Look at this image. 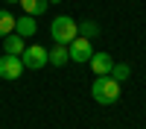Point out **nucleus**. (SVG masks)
Instances as JSON below:
<instances>
[{
  "label": "nucleus",
  "mask_w": 146,
  "mask_h": 129,
  "mask_svg": "<svg viewBox=\"0 0 146 129\" xmlns=\"http://www.w3.org/2000/svg\"><path fill=\"white\" fill-rule=\"evenodd\" d=\"M91 94H94V100L100 103V106H111V103L120 100V82L114 76H96Z\"/></svg>",
  "instance_id": "obj_1"
},
{
  "label": "nucleus",
  "mask_w": 146,
  "mask_h": 129,
  "mask_svg": "<svg viewBox=\"0 0 146 129\" xmlns=\"http://www.w3.org/2000/svg\"><path fill=\"white\" fill-rule=\"evenodd\" d=\"M50 35H53V41H56V44L67 47L73 38H79V23L73 21L70 15H58V18L50 23Z\"/></svg>",
  "instance_id": "obj_2"
},
{
  "label": "nucleus",
  "mask_w": 146,
  "mask_h": 129,
  "mask_svg": "<svg viewBox=\"0 0 146 129\" xmlns=\"http://www.w3.org/2000/svg\"><path fill=\"white\" fill-rule=\"evenodd\" d=\"M67 53H70V62H79V65H88L91 62V56H94V47H91V41L88 38H73L70 44H67Z\"/></svg>",
  "instance_id": "obj_3"
},
{
  "label": "nucleus",
  "mask_w": 146,
  "mask_h": 129,
  "mask_svg": "<svg viewBox=\"0 0 146 129\" xmlns=\"http://www.w3.org/2000/svg\"><path fill=\"white\" fill-rule=\"evenodd\" d=\"M21 62H23V68H29V70H41L47 65V50L41 44H29L27 50L21 53Z\"/></svg>",
  "instance_id": "obj_4"
},
{
  "label": "nucleus",
  "mask_w": 146,
  "mask_h": 129,
  "mask_svg": "<svg viewBox=\"0 0 146 129\" xmlns=\"http://www.w3.org/2000/svg\"><path fill=\"white\" fill-rule=\"evenodd\" d=\"M21 74H23L21 56H9V53L0 56V79H18Z\"/></svg>",
  "instance_id": "obj_5"
},
{
  "label": "nucleus",
  "mask_w": 146,
  "mask_h": 129,
  "mask_svg": "<svg viewBox=\"0 0 146 129\" xmlns=\"http://www.w3.org/2000/svg\"><path fill=\"white\" fill-rule=\"evenodd\" d=\"M88 65H91V70H94L96 76H108V74H111V68H114V59L108 56V53H94Z\"/></svg>",
  "instance_id": "obj_6"
},
{
  "label": "nucleus",
  "mask_w": 146,
  "mask_h": 129,
  "mask_svg": "<svg viewBox=\"0 0 146 129\" xmlns=\"http://www.w3.org/2000/svg\"><path fill=\"white\" fill-rule=\"evenodd\" d=\"M35 29H38V23H35L32 15H23V18H15V32L21 35V38H32Z\"/></svg>",
  "instance_id": "obj_7"
},
{
  "label": "nucleus",
  "mask_w": 146,
  "mask_h": 129,
  "mask_svg": "<svg viewBox=\"0 0 146 129\" xmlns=\"http://www.w3.org/2000/svg\"><path fill=\"white\" fill-rule=\"evenodd\" d=\"M47 62H50L53 68H62V65H67V62H70V53H67V47L56 44L53 50H47Z\"/></svg>",
  "instance_id": "obj_8"
},
{
  "label": "nucleus",
  "mask_w": 146,
  "mask_h": 129,
  "mask_svg": "<svg viewBox=\"0 0 146 129\" xmlns=\"http://www.w3.org/2000/svg\"><path fill=\"white\" fill-rule=\"evenodd\" d=\"M3 50H6L9 56H21L27 47H23V38H21L18 32H12V35H6V38H3Z\"/></svg>",
  "instance_id": "obj_9"
},
{
  "label": "nucleus",
  "mask_w": 146,
  "mask_h": 129,
  "mask_svg": "<svg viewBox=\"0 0 146 129\" xmlns=\"http://www.w3.org/2000/svg\"><path fill=\"white\" fill-rule=\"evenodd\" d=\"M21 6H23V15L38 18V15L47 12V0H21Z\"/></svg>",
  "instance_id": "obj_10"
},
{
  "label": "nucleus",
  "mask_w": 146,
  "mask_h": 129,
  "mask_svg": "<svg viewBox=\"0 0 146 129\" xmlns=\"http://www.w3.org/2000/svg\"><path fill=\"white\" fill-rule=\"evenodd\" d=\"M15 32V15L6 9H0V38H6V35Z\"/></svg>",
  "instance_id": "obj_11"
},
{
  "label": "nucleus",
  "mask_w": 146,
  "mask_h": 129,
  "mask_svg": "<svg viewBox=\"0 0 146 129\" xmlns=\"http://www.w3.org/2000/svg\"><path fill=\"white\" fill-rule=\"evenodd\" d=\"M79 35L91 41V38H96V35H100V27H96L94 21H82V23H79Z\"/></svg>",
  "instance_id": "obj_12"
},
{
  "label": "nucleus",
  "mask_w": 146,
  "mask_h": 129,
  "mask_svg": "<svg viewBox=\"0 0 146 129\" xmlns=\"http://www.w3.org/2000/svg\"><path fill=\"white\" fill-rule=\"evenodd\" d=\"M111 76H114L117 82H123V79L131 76V68H129V65H114V68H111Z\"/></svg>",
  "instance_id": "obj_13"
},
{
  "label": "nucleus",
  "mask_w": 146,
  "mask_h": 129,
  "mask_svg": "<svg viewBox=\"0 0 146 129\" xmlns=\"http://www.w3.org/2000/svg\"><path fill=\"white\" fill-rule=\"evenodd\" d=\"M47 3H62V0H47Z\"/></svg>",
  "instance_id": "obj_14"
},
{
  "label": "nucleus",
  "mask_w": 146,
  "mask_h": 129,
  "mask_svg": "<svg viewBox=\"0 0 146 129\" xmlns=\"http://www.w3.org/2000/svg\"><path fill=\"white\" fill-rule=\"evenodd\" d=\"M6 3H21V0H6Z\"/></svg>",
  "instance_id": "obj_15"
}]
</instances>
